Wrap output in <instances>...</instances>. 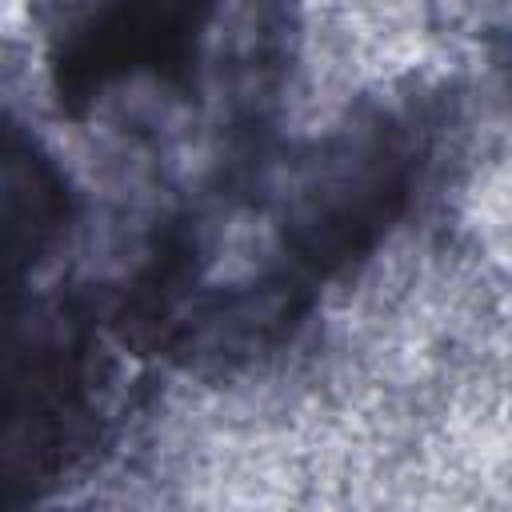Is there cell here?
<instances>
[{
    "label": "cell",
    "mask_w": 512,
    "mask_h": 512,
    "mask_svg": "<svg viewBox=\"0 0 512 512\" xmlns=\"http://www.w3.org/2000/svg\"><path fill=\"white\" fill-rule=\"evenodd\" d=\"M64 180L60 172L24 148L16 136H8V160H4V224H8V256L12 264L36 256L64 224Z\"/></svg>",
    "instance_id": "3957f363"
},
{
    "label": "cell",
    "mask_w": 512,
    "mask_h": 512,
    "mask_svg": "<svg viewBox=\"0 0 512 512\" xmlns=\"http://www.w3.org/2000/svg\"><path fill=\"white\" fill-rule=\"evenodd\" d=\"M412 188V160L392 140H368L320 168L288 216V248L312 272H336L376 244L400 216Z\"/></svg>",
    "instance_id": "7a4b0ae2"
},
{
    "label": "cell",
    "mask_w": 512,
    "mask_h": 512,
    "mask_svg": "<svg viewBox=\"0 0 512 512\" xmlns=\"http://www.w3.org/2000/svg\"><path fill=\"white\" fill-rule=\"evenodd\" d=\"M216 0H104L52 56V84L68 112L92 104L108 84L156 76L184 84Z\"/></svg>",
    "instance_id": "6da1fadb"
}]
</instances>
